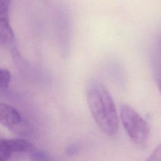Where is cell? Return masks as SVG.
<instances>
[{"mask_svg":"<svg viewBox=\"0 0 161 161\" xmlns=\"http://www.w3.org/2000/svg\"><path fill=\"white\" fill-rule=\"evenodd\" d=\"M14 42V34L9 25V13L0 12V45H11Z\"/></svg>","mask_w":161,"mask_h":161,"instance_id":"obj_4","label":"cell"},{"mask_svg":"<svg viewBox=\"0 0 161 161\" xmlns=\"http://www.w3.org/2000/svg\"><path fill=\"white\" fill-rule=\"evenodd\" d=\"M31 161H54V158L48 152L44 150H36L31 153Z\"/></svg>","mask_w":161,"mask_h":161,"instance_id":"obj_6","label":"cell"},{"mask_svg":"<svg viewBox=\"0 0 161 161\" xmlns=\"http://www.w3.org/2000/svg\"><path fill=\"white\" fill-rule=\"evenodd\" d=\"M12 153L8 140L0 138V161H8Z\"/></svg>","mask_w":161,"mask_h":161,"instance_id":"obj_7","label":"cell"},{"mask_svg":"<svg viewBox=\"0 0 161 161\" xmlns=\"http://www.w3.org/2000/svg\"><path fill=\"white\" fill-rule=\"evenodd\" d=\"M11 0H0V11L9 12Z\"/></svg>","mask_w":161,"mask_h":161,"instance_id":"obj_10","label":"cell"},{"mask_svg":"<svg viewBox=\"0 0 161 161\" xmlns=\"http://www.w3.org/2000/svg\"><path fill=\"white\" fill-rule=\"evenodd\" d=\"M11 54L12 58L13 61L16 64H23V58L19 52V51L15 48H12L11 50Z\"/></svg>","mask_w":161,"mask_h":161,"instance_id":"obj_9","label":"cell"},{"mask_svg":"<svg viewBox=\"0 0 161 161\" xmlns=\"http://www.w3.org/2000/svg\"><path fill=\"white\" fill-rule=\"evenodd\" d=\"M11 80V74L7 69H0V91L6 89Z\"/></svg>","mask_w":161,"mask_h":161,"instance_id":"obj_8","label":"cell"},{"mask_svg":"<svg viewBox=\"0 0 161 161\" xmlns=\"http://www.w3.org/2000/svg\"><path fill=\"white\" fill-rule=\"evenodd\" d=\"M21 121L19 113L13 106L0 103V124L9 128H16Z\"/></svg>","mask_w":161,"mask_h":161,"instance_id":"obj_3","label":"cell"},{"mask_svg":"<svg viewBox=\"0 0 161 161\" xmlns=\"http://www.w3.org/2000/svg\"><path fill=\"white\" fill-rule=\"evenodd\" d=\"M120 117L128 135L135 145L140 148L145 147L150 136V128L146 121L126 104L120 106Z\"/></svg>","mask_w":161,"mask_h":161,"instance_id":"obj_2","label":"cell"},{"mask_svg":"<svg viewBox=\"0 0 161 161\" xmlns=\"http://www.w3.org/2000/svg\"><path fill=\"white\" fill-rule=\"evenodd\" d=\"M158 87L160 89V91L161 92V74H160V75L158 77Z\"/></svg>","mask_w":161,"mask_h":161,"instance_id":"obj_12","label":"cell"},{"mask_svg":"<svg viewBox=\"0 0 161 161\" xmlns=\"http://www.w3.org/2000/svg\"><path fill=\"white\" fill-rule=\"evenodd\" d=\"M79 150V147L77 145H72L67 148L66 150V153L69 155H73L77 153Z\"/></svg>","mask_w":161,"mask_h":161,"instance_id":"obj_11","label":"cell"},{"mask_svg":"<svg viewBox=\"0 0 161 161\" xmlns=\"http://www.w3.org/2000/svg\"><path fill=\"white\" fill-rule=\"evenodd\" d=\"M87 104L99 128L105 134L113 136L119 129V118L113 99L106 87L94 82L87 91Z\"/></svg>","mask_w":161,"mask_h":161,"instance_id":"obj_1","label":"cell"},{"mask_svg":"<svg viewBox=\"0 0 161 161\" xmlns=\"http://www.w3.org/2000/svg\"><path fill=\"white\" fill-rule=\"evenodd\" d=\"M10 150L13 152H33L36 150L35 146L27 140L14 138L8 140Z\"/></svg>","mask_w":161,"mask_h":161,"instance_id":"obj_5","label":"cell"}]
</instances>
